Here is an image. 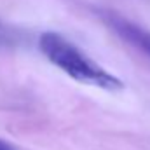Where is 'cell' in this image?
Returning <instances> with one entry per match:
<instances>
[{"label": "cell", "mask_w": 150, "mask_h": 150, "mask_svg": "<svg viewBox=\"0 0 150 150\" xmlns=\"http://www.w3.org/2000/svg\"><path fill=\"white\" fill-rule=\"evenodd\" d=\"M94 12L101 19V23H105L107 28H110L122 42H126L127 45H131L143 56L150 58V32L147 28L136 25L134 21L124 18L122 14L110 9L100 7V9H94Z\"/></svg>", "instance_id": "7a4b0ae2"}, {"label": "cell", "mask_w": 150, "mask_h": 150, "mask_svg": "<svg viewBox=\"0 0 150 150\" xmlns=\"http://www.w3.org/2000/svg\"><path fill=\"white\" fill-rule=\"evenodd\" d=\"M38 47L54 67H58L61 72H65L77 82L94 86L105 91H120L124 87L122 80L117 75L100 67L94 59L86 56L75 44L56 32H44L38 37Z\"/></svg>", "instance_id": "6da1fadb"}, {"label": "cell", "mask_w": 150, "mask_h": 150, "mask_svg": "<svg viewBox=\"0 0 150 150\" xmlns=\"http://www.w3.org/2000/svg\"><path fill=\"white\" fill-rule=\"evenodd\" d=\"M0 40H2V30H0Z\"/></svg>", "instance_id": "277c9868"}, {"label": "cell", "mask_w": 150, "mask_h": 150, "mask_svg": "<svg viewBox=\"0 0 150 150\" xmlns=\"http://www.w3.org/2000/svg\"><path fill=\"white\" fill-rule=\"evenodd\" d=\"M0 150H16V149H14L12 143H9V142H5V140L0 138Z\"/></svg>", "instance_id": "3957f363"}]
</instances>
